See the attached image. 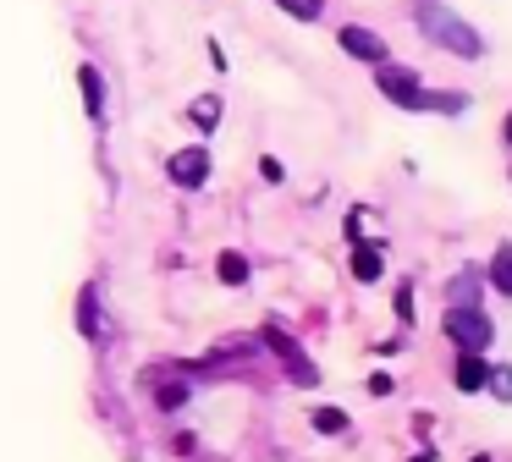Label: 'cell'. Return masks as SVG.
Returning <instances> with one entry per match:
<instances>
[{
	"label": "cell",
	"mask_w": 512,
	"mask_h": 462,
	"mask_svg": "<svg viewBox=\"0 0 512 462\" xmlns=\"http://www.w3.org/2000/svg\"><path fill=\"white\" fill-rule=\"evenodd\" d=\"M419 28L430 44H441L446 55H457V61H474V55H485V39H479L474 22H463L452 6H441V0H419Z\"/></svg>",
	"instance_id": "cell-1"
},
{
	"label": "cell",
	"mask_w": 512,
	"mask_h": 462,
	"mask_svg": "<svg viewBox=\"0 0 512 462\" xmlns=\"http://www.w3.org/2000/svg\"><path fill=\"white\" fill-rule=\"evenodd\" d=\"M441 330L452 336L457 352H485L490 341H496V325L485 319V308H479V303H452V308H446V319H441Z\"/></svg>",
	"instance_id": "cell-2"
},
{
	"label": "cell",
	"mask_w": 512,
	"mask_h": 462,
	"mask_svg": "<svg viewBox=\"0 0 512 462\" xmlns=\"http://www.w3.org/2000/svg\"><path fill=\"white\" fill-rule=\"evenodd\" d=\"M375 88L402 110H424V94H430V88L419 83V72H413V66H397V61L375 66Z\"/></svg>",
	"instance_id": "cell-3"
},
{
	"label": "cell",
	"mask_w": 512,
	"mask_h": 462,
	"mask_svg": "<svg viewBox=\"0 0 512 462\" xmlns=\"http://www.w3.org/2000/svg\"><path fill=\"white\" fill-rule=\"evenodd\" d=\"M336 44H342L353 61H369V66H386V61H391L386 39H380L375 28H364V22H347V28H336Z\"/></svg>",
	"instance_id": "cell-4"
},
{
	"label": "cell",
	"mask_w": 512,
	"mask_h": 462,
	"mask_svg": "<svg viewBox=\"0 0 512 462\" xmlns=\"http://www.w3.org/2000/svg\"><path fill=\"white\" fill-rule=\"evenodd\" d=\"M166 176L177 187H204L210 182V149H204V143H193V149H177L166 160Z\"/></svg>",
	"instance_id": "cell-5"
},
{
	"label": "cell",
	"mask_w": 512,
	"mask_h": 462,
	"mask_svg": "<svg viewBox=\"0 0 512 462\" xmlns=\"http://www.w3.org/2000/svg\"><path fill=\"white\" fill-rule=\"evenodd\" d=\"M265 341H270V352H276V358L287 363V374H292L298 385H320V374H314V363L303 358V347L287 336V330H265Z\"/></svg>",
	"instance_id": "cell-6"
},
{
	"label": "cell",
	"mask_w": 512,
	"mask_h": 462,
	"mask_svg": "<svg viewBox=\"0 0 512 462\" xmlns=\"http://www.w3.org/2000/svg\"><path fill=\"white\" fill-rule=\"evenodd\" d=\"M78 88H83V110H89V121L100 127V121H105V77H100V66H94V61L78 66Z\"/></svg>",
	"instance_id": "cell-7"
},
{
	"label": "cell",
	"mask_w": 512,
	"mask_h": 462,
	"mask_svg": "<svg viewBox=\"0 0 512 462\" xmlns=\"http://www.w3.org/2000/svg\"><path fill=\"white\" fill-rule=\"evenodd\" d=\"M78 336H83V341H100V336H105L100 292H94V286H83V292H78Z\"/></svg>",
	"instance_id": "cell-8"
},
{
	"label": "cell",
	"mask_w": 512,
	"mask_h": 462,
	"mask_svg": "<svg viewBox=\"0 0 512 462\" xmlns=\"http://www.w3.org/2000/svg\"><path fill=\"white\" fill-rule=\"evenodd\" d=\"M386 275V248L380 242H364V248H353V281H380Z\"/></svg>",
	"instance_id": "cell-9"
},
{
	"label": "cell",
	"mask_w": 512,
	"mask_h": 462,
	"mask_svg": "<svg viewBox=\"0 0 512 462\" xmlns=\"http://www.w3.org/2000/svg\"><path fill=\"white\" fill-rule=\"evenodd\" d=\"M485 385H490V369L479 363V352H463V358H457V391H463V396H479Z\"/></svg>",
	"instance_id": "cell-10"
},
{
	"label": "cell",
	"mask_w": 512,
	"mask_h": 462,
	"mask_svg": "<svg viewBox=\"0 0 512 462\" xmlns=\"http://www.w3.org/2000/svg\"><path fill=\"white\" fill-rule=\"evenodd\" d=\"M188 121H193V132H204V138H210V132L221 127V94H199L188 105Z\"/></svg>",
	"instance_id": "cell-11"
},
{
	"label": "cell",
	"mask_w": 512,
	"mask_h": 462,
	"mask_svg": "<svg viewBox=\"0 0 512 462\" xmlns=\"http://www.w3.org/2000/svg\"><path fill=\"white\" fill-rule=\"evenodd\" d=\"M490 286H496L501 297H512V242H501V248L490 253Z\"/></svg>",
	"instance_id": "cell-12"
},
{
	"label": "cell",
	"mask_w": 512,
	"mask_h": 462,
	"mask_svg": "<svg viewBox=\"0 0 512 462\" xmlns=\"http://www.w3.org/2000/svg\"><path fill=\"white\" fill-rule=\"evenodd\" d=\"M215 275H221L226 286H243V281H248V259H243L237 248H226L221 259H215Z\"/></svg>",
	"instance_id": "cell-13"
},
{
	"label": "cell",
	"mask_w": 512,
	"mask_h": 462,
	"mask_svg": "<svg viewBox=\"0 0 512 462\" xmlns=\"http://www.w3.org/2000/svg\"><path fill=\"white\" fill-rule=\"evenodd\" d=\"M314 429L320 435H347V413L342 407H314Z\"/></svg>",
	"instance_id": "cell-14"
},
{
	"label": "cell",
	"mask_w": 512,
	"mask_h": 462,
	"mask_svg": "<svg viewBox=\"0 0 512 462\" xmlns=\"http://www.w3.org/2000/svg\"><path fill=\"white\" fill-rule=\"evenodd\" d=\"M424 110H441V116H463L468 94H424Z\"/></svg>",
	"instance_id": "cell-15"
},
{
	"label": "cell",
	"mask_w": 512,
	"mask_h": 462,
	"mask_svg": "<svg viewBox=\"0 0 512 462\" xmlns=\"http://www.w3.org/2000/svg\"><path fill=\"white\" fill-rule=\"evenodd\" d=\"M287 17H298V22H320V11H325V0H276Z\"/></svg>",
	"instance_id": "cell-16"
},
{
	"label": "cell",
	"mask_w": 512,
	"mask_h": 462,
	"mask_svg": "<svg viewBox=\"0 0 512 462\" xmlns=\"http://www.w3.org/2000/svg\"><path fill=\"white\" fill-rule=\"evenodd\" d=\"M496 402H512V363H501V369H490V385H485Z\"/></svg>",
	"instance_id": "cell-17"
},
{
	"label": "cell",
	"mask_w": 512,
	"mask_h": 462,
	"mask_svg": "<svg viewBox=\"0 0 512 462\" xmlns=\"http://www.w3.org/2000/svg\"><path fill=\"white\" fill-rule=\"evenodd\" d=\"M259 176H265V182H281V176H287V165H281L276 154H265V160H259Z\"/></svg>",
	"instance_id": "cell-18"
},
{
	"label": "cell",
	"mask_w": 512,
	"mask_h": 462,
	"mask_svg": "<svg viewBox=\"0 0 512 462\" xmlns=\"http://www.w3.org/2000/svg\"><path fill=\"white\" fill-rule=\"evenodd\" d=\"M397 319H402V325L413 319V292H408V286H397Z\"/></svg>",
	"instance_id": "cell-19"
},
{
	"label": "cell",
	"mask_w": 512,
	"mask_h": 462,
	"mask_svg": "<svg viewBox=\"0 0 512 462\" xmlns=\"http://www.w3.org/2000/svg\"><path fill=\"white\" fill-rule=\"evenodd\" d=\"M177 402H188V385H166L160 391V407H177Z\"/></svg>",
	"instance_id": "cell-20"
},
{
	"label": "cell",
	"mask_w": 512,
	"mask_h": 462,
	"mask_svg": "<svg viewBox=\"0 0 512 462\" xmlns=\"http://www.w3.org/2000/svg\"><path fill=\"white\" fill-rule=\"evenodd\" d=\"M369 391H375V396H391V391H397V380H391V374H369Z\"/></svg>",
	"instance_id": "cell-21"
},
{
	"label": "cell",
	"mask_w": 512,
	"mask_h": 462,
	"mask_svg": "<svg viewBox=\"0 0 512 462\" xmlns=\"http://www.w3.org/2000/svg\"><path fill=\"white\" fill-rule=\"evenodd\" d=\"M507 143H512V116H507Z\"/></svg>",
	"instance_id": "cell-22"
},
{
	"label": "cell",
	"mask_w": 512,
	"mask_h": 462,
	"mask_svg": "<svg viewBox=\"0 0 512 462\" xmlns=\"http://www.w3.org/2000/svg\"><path fill=\"white\" fill-rule=\"evenodd\" d=\"M413 462H430V451H424V457H413Z\"/></svg>",
	"instance_id": "cell-23"
},
{
	"label": "cell",
	"mask_w": 512,
	"mask_h": 462,
	"mask_svg": "<svg viewBox=\"0 0 512 462\" xmlns=\"http://www.w3.org/2000/svg\"><path fill=\"white\" fill-rule=\"evenodd\" d=\"M474 462H490V457H474Z\"/></svg>",
	"instance_id": "cell-24"
}]
</instances>
